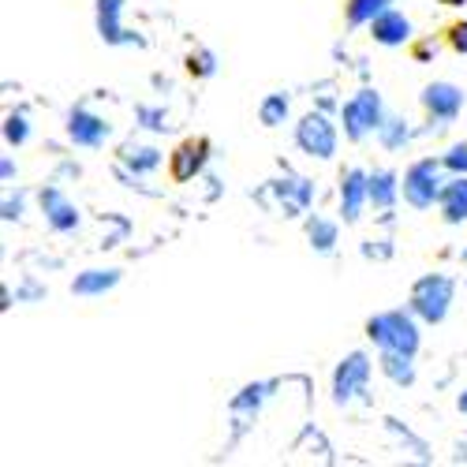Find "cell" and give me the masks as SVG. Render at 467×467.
I'll list each match as a JSON object with an SVG mask.
<instances>
[{
  "mask_svg": "<svg viewBox=\"0 0 467 467\" xmlns=\"http://www.w3.org/2000/svg\"><path fill=\"white\" fill-rule=\"evenodd\" d=\"M367 337L378 348H385V352H408V356L419 352V326L404 310H381V315H374L367 322Z\"/></svg>",
  "mask_w": 467,
  "mask_h": 467,
  "instance_id": "1",
  "label": "cell"
},
{
  "mask_svg": "<svg viewBox=\"0 0 467 467\" xmlns=\"http://www.w3.org/2000/svg\"><path fill=\"white\" fill-rule=\"evenodd\" d=\"M340 124H344V135L352 142H363L367 135H374L385 124V109H381L378 90H359L352 101H344Z\"/></svg>",
  "mask_w": 467,
  "mask_h": 467,
  "instance_id": "2",
  "label": "cell"
},
{
  "mask_svg": "<svg viewBox=\"0 0 467 467\" xmlns=\"http://www.w3.org/2000/svg\"><path fill=\"white\" fill-rule=\"evenodd\" d=\"M449 303H452V281L449 277H422L411 292V310L431 326L445 322Z\"/></svg>",
  "mask_w": 467,
  "mask_h": 467,
  "instance_id": "3",
  "label": "cell"
},
{
  "mask_svg": "<svg viewBox=\"0 0 467 467\" xmlns=\"http://www.w3.org/2000/svg\"><path fill=\"white\" fill-rule=\"evenodd\" d=\"M296 142H299V150L306 153V158L329 161L337 153V128L326 120L322 112H310V116H303L299 128H296Z\"/></svg>",
  "mask_w": 467,
  "mask_h": 467,
  "instance_id": "4",
  "label": "cell"
},
{
  "mask_svg": "<svg viewBox=\"0 0 467 467\" xmlns=\"http://www.w3.org/2000/svg\"><path fill=\"white\" fill-rule=\"evenodd\" d=\"M404 199L415 210H431L441 199V180H438V161H415L404 172Z\"/></svg>",
  "mask_w": 467,
  "mask_h": 467,
  "instance_id": "5",
  "label": "cell"
},
{
  "mask_svg": "<svg viewBox=\"0 0 467 467\" xmlns=\"http://www.w3.org/2000/svg\"><path fill=\"white\" fill-rule=\"evenodd\" d=\"M367 381H370V359L363 352H352L333 374V400L340 408H348L352 400H359L367 393Z\"/></svg>",
  "mask_w": 467,
  "mask_h": 467,
  "instance_id": "6",
  "label": "cell"
},
{
  "mask_svg": "<svg viewBox=\"0 0 467 467\" xmlns=\"http://www.w3.org/2000/svg\"><path fill=\"white\" fill-rule=\"evenodd\" d=\"M422 109H426L431 120H438L445 128V124H452L456 116L463 112V90L452 87V83H431L422 90Z\"/></svg>",
  "mask_w": 467,
  "mask_h": 467,
  "instance_id": "7",
  "label": "cell"
},
{
  "mask_svg": "<svg viewBox=\"0 0 467 467\" xmlns=\"http://www.w3.org/2000/svg\"><path fill=\"white\" fill-rule=\"evenodd\" d=\"M367 202H370V172L348 169V172L340 176V213H344V221H348V224L359 221Z\"/></svg>",
  "mask_w": 467,
  "mask_h": 467,
  "instance_id": "8",
  "label": "cell"
},
{
  "mask_svg": "<svg viewBox=\"0 0 467 467\" xmlns=\"http://www.w3.org/2000/svg\"><path fill=\"white\" fill-rule=\"evenodd\" d=\"M67 135L75 146H101L112 135V128H109V120H101V116H94L87 109H75L67 116Z\"/></svg>",
  "mask_w": 467,
  "mask_h": 467,
  "instance_id": "9",
  "label": "cell"
},
{
  "mask_svg": "<svg viewBox=\"0 0 467 467\" xmlns=\"http://www.w3.org/2000/svg\"><path fill=\"white\" fill-rule=\"evenodd\" d=\"M370 34H374L378 46H404L408 37H411V19H408L404 12L385 8V12L370 23Z\"/></svg>",
  "mask_w": 467,
  "mask_h": 467,
  "instance_id": "10",
  "label": "cell"
},
{
  "mask_svg": "<svg viewBox=\"0 0 467 467\" xmlns=\"http://www.w3.org/2000/svg\"><path fill=\"white\" fill-rule=\"evenodd\" d=\"M42 210H46V221L57 232H75V228H79V210H75V202L64 199L57 187H46L42 191Z\"/></svg>",
  "mask_w": 467,
  "mask_h": 467,
  "instance_id": "11",
  "label": "cell"
},
{
  "mask_svg": "<svg viewBox=\"0 0 467 467\" xmlns=\"http://www.w3.org/2000/svg\"><path fill=\"white\" fill-rule=\"evenodd\" d=\"M120 12H124V0H98V30L109 46H124V42H139L135 34H128L120 26Z\"/></svg>",
  "mask_w": 467,
  "mask_h": 467,
  "instance_id": "12",
  "label": "cell"
},
{
  "mask_svg": "<svg viewBox=\"0 0 467 467\" xmlns=\"http://www.w3.org/2000/svg\"><path fill=\"white\" fill-rule=\"evenodd\" d=\"M202 161H206V139H199V142H183L176 153H172V180H191L194 172L202 169Z\"/></svg>",
  "mask_w": 467,
  "mask_h": 467,
  "instance_id": "13",
  "label": "cell"
},
{
  "mask_svg": "<svg viewBox=\"0 0 467 467\" xmlns=\"http://www.w3.org/2000/svg\"><path fill=\"white\" fill-rule=\"evenodd\" d=\"M438 202H441V217L449 224H460L467 217V176H456L452 183H445Z\"/></svg>",
  "mask_w": 467,
  "mask_h": 467,
  "instance_id": "14",
  "label": "cell"
},
{
  "mask_svg": "<svg viewBox=\"0 0 467 467\" xmlns=\"http://www.w3.org/2000/svg\"><path fill=\"white\" fill-rule=\"evenodd\" d=\"M400 191H404V187L397 183V172H389V169L370 172V206H374V210H393Z\"/></svg>",
  "mask_w": 467,
  "mask_h": 467,
  "instance_id": "15",
  "label": "cell"
},
{
  "mask_svg": "<svg viewBox=\"0 0 467 467\" xmlns=\"http://www.w3.org/2000/svg\"><path fill=\"white\" fill-rule=\"evenodd\" d=\"M116 285H120V269H87V274L75 277L71 292L75 296H105Z\"/></svg>",
  "mask_w": 467,
  "mask_h": 467,
  "instance_id": "16",
  "label": "cell"
},
{
  "mask_svg": "<svg viewBox=\"0 0 467 467\" xmlns=\"http://www.w3.org/2000/svg\"><path fill=\"white\" fill-rule=\"evenodd\" d=\"M277 191H281V202H285V213H299L306 210L310 194H315V187H310V180H277Z\"/></svg>",
  "mask_w": 467,
  "mask_h": 467,
  "instance_id": "17",
  "label": "cell"
},
{
  "mask_svg": "<svg viewBox=\"0 0 467 467\" xmlns=\"http://www.w3.org/2000/svg\"><path fill=\"white\" fill-rule=\"evenodd\" d=\"M411 359L415 356H408V352H385V348H381V370H385L389 381H397V385H411L415 381Z\"/></svg>",
  "mask_w": 467,
  "mask_h": 467,
  "instance_id": "18",
  "label": "cell"
},
{
  "mask_svg": "<svg viewBox=\"0 0 467 467\" xmlns=\"http://www.w3.org/2000/svg\"><path fill=\"white\" fill-rule=\"evenodd\" d=\"M306 236H310V247L322 251V254H329V251L337 247V224H333V221H322V217H310Z\"/></svg>",
  "mask_w": 467,
  "mask_h": 467,
  "instance_id": "19",
  "label": "cell"
},
{
  "mask_svg": "<svg viewBox=\"0 0 467 467\" xmlns=\"http://www.w3.org/2000/svg\"><path fill=\"white\" fill-rule=\"evenodd\" d=\"M389 8V0H348V23L352 26H363V23H374L381 12Z\"/></svg>",
  "mask_w": 467,
  "mask_h": 467,
  "instance_id": "20",
  "label": "cell"
},
{
  "mask_svg": "<svg viewBox=\"0 0 467 467\" xmlns=\"http://www.w3.org/2000/svg\"><path fill=\"white\" fill-rule=\"evenodd\" d=\"M285 116H288V98H285V94H269V98L258 105V120H262L265 128L285 124Z\"/></svg>",
  "mask_w": 467,
  "mask_h": 467,
  "instance_id": "21",
  "label": "cell"
},
{
  "mask_svg": "<svg viewBox=\"0 0 467 467\" xmlns=\"http://www.w3.org/2000/svg\"><path fill=\"white\" fill-rule=\"evenodd\" d=\"M408 124L404 120H397V116H385V124L378 128V139H381V146L385 150H397V146H404L408 142Z\"/></svg>",
  "mask_w": 467,
  "mask_h": 467,
  "instance_id": "22",
  "label": "cell"
},
{
  "mask_svg": "<svg viewBox=\"0 0 467 467\" xmlns=\"http://www.w3.org/2000/svg\"><path fill=\"white\" fill-rule=\"evenodd\" d=\"M128 165H131L135 172H150V169H158V165H161V153L153 150V146H146V150H131V153H128Z\"/></svg>",
  "mask_w": 467,
  "mask_h": 467,
  "instance_id": "23",
  "label": "cell"
},
{
  "mask_svg": "<svg viewBox=\"0 0 467 467\" xmlns=\"http://www.w3.org/2000/svg\"><path fill=\"white\" fill-rule=\"evenodd\" d=\"M26 135H30V128H26V112H12L8 120H5V139H8L12 146H23Z\"/></svg>",
  "mask_w": 467,
  "mask_h": 467,
  "instance_id": "24",
  "label": "cell"
},
{
  "mask_svg": "<svg viewBox=\"0 0 467 467\" xmlns=\"http://www.w3.org/2000/svg\"><path fill=\"white\" fill-rule=\"evenodd\" d=\"M441 165L449 169V172H456V176H467V142H456L445 158H441Z\"/></svg>",
  "mask_w": 467,
  "mask_h": 467,
  "instance_id": "25",
  "label": "cell"
},
{
  "mask_svg": "<svg viewBox=\"0 0 467 467\" xmlns=\"http://www.w3.org/2000/svg\"><path fill=\"white\" fill-rule=\"evenodd\" d=\"M213 67H217V64H213V53H206V49L187 57V71H191V75H199V79H206V75H213Z\"/></svg>",
  "mask_w": 467,
  "mask_h": 467,
  "instance_id": "26",
  "label": "cell"
},
{
  "mask_svg": "<svg viewBox=\"0 0 467 467\" xmlns=\"http://www.w3.org/2000/svg\"><path fill=\"white\" fill-rule=\"evenodd\" d=\"M262 393H265V385H247V389H244V397H236V404H232V408H236V411H244V408H258V404H262Z\"/></svg>",
  "mask_w": 467,
  "mask_h": 467,
  "instance_id": "27",
  "label": "cell"
},
{
  "mask_svg": "<svg viewBox=\"0 0 467 467\" xmlns=\"http://www.w3.org/2000/svg\"><path fill=\"white\" fill-rule=\"evenodd\" d=\"M449 46H452L456 53H463V57H467V19L449 26Z\"/></svg>",
  "mask_w": 467,
  "mask_h": 467,
  "instance_id": "28",
  "label": "cell"
},
{
  "mask_svg": "<svg viewBox=\"0 0 467 467\" xmlns=\"http://www.w3.org/2000/svg\"><path fill=\"white\" fill-rule=\"evenodd\" d=\"M19 210H23V199H8V202H5V221H16Z\"/></svg>",
  "mask_w": 467,
  "mask_h": 467,
  "instance_id": "29",
  "label": "cell"
},
{
  "mask_svg": "<svg viewBox=\"0 0 467 467\" xmlns=\"http://www.w3.org/2000/svg\"><path fill=\"white\" fill-rule=\"evenodd\" d=\"M0 176H5V183H8V180H12V176H16V165H12V161H8V158H5V165H0Z\"/></svg>",
  "mask_w": 467,
  "mask_h": 467,
  "instance_id": "30",
  "label": "cell"
},
{
  "mask_svg": "<svg viewBox=\"0 0 467 467\" xmlns=\"http://www.w3.org/2000/svg\"><path fill=\"white\" fill-rule=\"evenodd\" d=\"M438 5H449V8H460V5H467V0H438Z\"/></svg>",
  "mask_w": 467,
  "mask_h": 467,
  "instance_id": "31",
  "label": "cell"
},
{
  "mask_svg": "<svg viewBox=\"0 0 467 467\" xmlns=\"http://www.w3.org/2000/svg\"><path fill=\"white\" fill-rule=\"evenodd\" d=\"M460 411H463V415H467V393H463V397H460Z\"/></svg>",
  "mask_w": 467,
  "mask_h": 467,
  "instance_id": "32",
  "label": "cell"
}]
</instances>
